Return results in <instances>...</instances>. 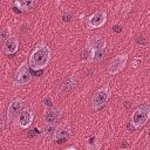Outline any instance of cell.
<instances>
[{
    "instance_id": "cell-2",
    "label": "cell",
    "mask_w": 150,
    "mask_h": 150,
    "mask_svg": "<svg viewBox=\"0 0 150 150\" xmlns=\"http://www.w3.org/2000/svg\"><path fill=\"white\" fill-rule=\"evenodd\" d=\"M149 118H150V105L142 104L132 111L130 123L135 127V129H138V128L145 125L146 122L149 121Z\"/></svg>"
},
{
    "instance_id": "cell-13",
    "label": "cell",
    "mask_w": 150,
    "mask_h": 150,
    "mask_svg": "<svg viewBox=\"0 0 150 150\" xmlns=\"http://www.w3.org/2000/svg\"><path fill=\"white\" fill-rule=\"evenodd\" d=\"M39 0H14V7L20 12H29L36 5Z\"/></svg>"
},
{
    "instance_id": "cell-3",
    "label": "cell",
    "mask_w": 150,
    "mask_h": 150,
    "mask_svg": "<svg viewBox=\"0 0 150 150\" xmlns=\"http://www.w3.org/2000/svg\"><path fill=\"white\" fill-rule=\"evenodd\" d=\"M110 98V90L108 86H103L101 88H98L91 96L90 100V107L94 111H97L100 109H102L107 102Z\"/></svg>"
},
{
    "instance_id": "cell-1",
    "label": "cell",
    "mask_w": 150,
    "mask_h": 150,
    "mask_svg": "<svg viewBox=\"0 0 150 150\" xmlns=\"http://www.w3.org/2000/svg\"><path fill=\"white\" fill-rule=\"evenodd\" d=\"M50 59H52V50L46 42H39L30 53L28 63L32 69L42 70L49 64Z\"/></svg>"
},
{
    "instance_id": "cell-14",
    "label": "cell",
    "mask_w": 150,
    "mask_h": 150,
    "mask_svg": "<svg viewBox=\"0 0 150 150\" xmlns=\"http://www.w3.org/2000/svg\"><path fill=\"white\" fill-rule=\"evenodd\" d=\"M63 110L61 108H50L45 114V122L46 123H56L60 117L62 116Z\"/></svg>"
},
{
    "instance_id": "cell-10",
    "label": "cell",
    "mask_w": 150,
    "mask_h": 150,
    "mask_svg": "<svg viewBox=\"0 0 150 150\" xmlns=\"http://www.w3.org/2000/svg\"><path fill=\"white\" fill-rule=\"evenodd\" d=\"M71 136V130H70V127L68 124H60L56 127V130H55V134L53 136V141L56 142V143H62L67 139H69V137Z\"/></svg>"
},
{
    "instance_id": "cell-4",
    "label": "cell",
    "mask_w": 150,
    "mask_h": 150,
    "mask_svg": "<svg viewBox=\"0 0 150 150\" xmlns=\"http://www.w3.org/2000/svg\"><path fill=\"white\" fill-rule=\"evenodd\" d=\"M29 63L28 62H22L15 70L14 75H13V84L15 87H20V86H25L27 84L30 80H32V73L29 69Z\"/></svg>"
},
{
    "instance_id": "cell-11",
    "label": "cell",
    "mask_w": 150,
    "mask_h": 150,
    "mask_svg": "<svg viewBox=\"0 0 150 150\" xmlns=\"http://www.w3.org/2000/svg\"><path fill=\"white\" fill-rule=\"evenodd\" d=\"M75 86H76V76H75V75H69L68 77H66V79L61 82L59 91H60V94L66 95V94L70 93V91L75 88Z\"/></svg>"
},
{
    "instance_id": "cell-19",
    "label": "cell",
    "mask_w": 150,
    "mask_h": 150,
    "mask_svg": "<svg viewBox=\"0 0 150 150\" xmlns=\"http://www.w3.org/2000/svg\"><path fill=\"white\" fill-rule=\"evenodd\" d=\"M95 142H96V138H95L94 136L88 139V144H89V145H90V144H95Z\"/></svg>"
},
{
    "instance_id": "cell-20",
    "label": "cell",
    "mask_w": 150,
    "mask_h": 150,
    "mask_svg": "<svg viewBox=\"0 0 150 150\" xmlns=\"http://www.w3.org/2000/svg\"><path fill=\"white\" fill-rule=\"evenodd\" d=\"M114 30H115L116 33H120V32H121V27H120L118 25H115V26H114Z\"/></svg>"
},
{
    "instance_id": "cell-15",
    "label": "cell",
    "mask_w": 150,
    "mask_h": 150,
    "mask_svg": "<svg viewBox=\"0 0 150 150\" xmlns=\"http://www.w3.org/2000/svg\"><path fill=\"white\" fill-rule=\"evenodd\" d=\"M56 123H46L42 129V135L47 138H53L55 130H56Z\"/></svg>"
},
{
    "instance_id": "cell-9",
    "label": "cell",
    "mask_w": 150,
    "mask_h": 150,
    "mask_svg": "<svg viewBox=\"0 0 150 150\" xmlns=\"http://www.w3.org/2000/svg\"><path fill=\"white\" fill-rule=\"evenodd\" d=\"M34 121V111L30 108H25L18 116V125L21 129H28Z\"/></svg>"
},
{
    "instance_id": "cell-6",
    "label": "cell",
    "mask_w": 150,
    "mask_h": 150,
    "mask_svg": "<svg viewBox=\"0 0 150 150\" xmlns=\"http://www.w3.org/2000/svg\"><path fill=\"white\" fill-rule=\"evenodd\" d=\"M105 22H107V13L104 11H96L87 19L86 25L89 29H95L104 26Z\"/></svg>"
},
{
    "instance_id": "cell-8",
    "label": "cell",
    "mask_w": 150,
    "mask_h": 150,
    "mask_svg": "<svg viewBox=\"0 0 150 150\" xmlns=\"http://www.w3.org/2000/svg\"><path fill=\"white\" fill-rule=\"evenodd\" d=\"M23 100L22 98H14L9 105H8V109H7V112H6V118H7V122H12L14 121L19 114L21 112L22 108H23Z\"/></svg>"
},
{
    "instance_id": "cell-5",
    "label": "cell",
    "mask_w": 150,
    "mask_h": 150,
    "mask_svg": "<svg viewBox=\"0 0 150 150\" xmlns=\"http://www.w3.org/2000/svg\"><path fill=\"white\" fill-rule=\"evenodd\" d=\"M128 59H129L128 54H118V55L114 56V57L109 61V63H108V66H107L108 73H109L110 75H116V74H118L120 71H122V70L124 69V67L127 66Z\"/></svg>"
},
{
    "instance_id": "cell-18",
    "label": "cell",
    "mask_w": 150,
    "mask_h": 150,
    "mask_svg": "<svg viewBox=\"0 0 150 150\" xmlns=\"http://www.w3.org/2000/svg\"><path fill=\"white\" fill-rule=\"evenodd\" d=\"M62 20H63V21H69V20H70V15H69L68 13H63Z\"/></svg>"
},
{
    "instance_id": "cell-16",
    "label": "cell",
    "mask_w": 150,
    "mask_h": 150,
    "mask_svg": "<svg viewBox=\"0 0 150 150\" xmlns=\"http://www.w3.org/2000/svg\"><path fill=\"white\" fill-rule=\"evenodd\" d=\"M11 36H12V29H11V27H8V26L4 27V28L1 29V32H0L1 42H2V43H5V42L11 38Z\"/></svg>"
},
{
    "instance_id": "cell-7",
    "label": "cell",
    "mask_w": 150,
    "mask_h": 150,
    "mask_svg": "<svg viewBox=\"0 0 150 150\" xmlns=\"http://www.w3.org/2000/svg\"><path fill=\"white\" fill-rule=\"evenodd\" d=\"M89 52H90V57L93 55L94 52L96 50H105V47H107V41L104 38L100 36V35H91L87 39L86 41V46Z\"/></svg>"
},
{
    "instance_id": "cell-17",
    "label": "cell",
    "mask_w": 150,
    "mask_h": 150,
    "mask_svg": "<svg viewBox=\"0 0 150 150\" xmlns=\"http://www.w3.org/2000/svg\"><path fill=\"white\" fill-rule=\"evenodd\" d=\"M42 105L45 108H52L53 107V98H52V96H49V95L45 96L42 98Z\"/></svg>"
},
{
    "instance_id": "cell-12",
    "label": "cell",
    "mask_w": 150,
    "mask_h": 150,
    "mask_svg": "<svg viewBox=\"0 0 150 150\" xmlns=\"http://www.w3.org/2000/svg\"><path fill=\"white\" fill-rule=\"evenodd\" d=\"M19 40L15 36H11L5 43H2V49L6 55H13L19 49Z\"/></svg>"
}]
</instances>
